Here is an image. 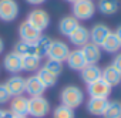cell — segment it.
<instances>
[{
    "label": "cell",
    "mask_w": 121,
    "mask_h": 118,
    "mask_svg": "<svg viewBox=\"0 0 121 118\" xmlns=\"http://www.w3.org/2000/svg\"><path fill=\"white\" fill-rule=\"evenodd\" d=\"M74 117H76L74 110L63 104L56 107V110L53 111V118H74Z\"/></svg>",
    "instance_id": "obj_28"
},
{
    "label": "cell",
    "mask_w": 121,
    "mask_h": 118,
    "mask_svg": "<svg viewBox=\"0 0 121 118\" xmlns=\"http://www.w3.org/2000/svg\"><path fill=\"white\" fill-rule=\"evenodd\" d=\"M26 2L29 4H33V6H40V4H43L46 2V0H26Z\"/></svg>",
    "instance_id": "obj_33"
},
{
    "label": "cell",
    "mask_w": 121,
    "mask_h": 118,
    "mask_svg": "<svg viewBox=\"0 0 121 118\" xmlns=\"http://www.w3.org/2000/svg\"><path fill=\"white\" fill-rule=\"evenodd\" d=\"M13 118H27V117H16V115H14Z\"/></svg>",
    "instance_id": "obj_37"
},
{
    "label": "cell",
    "mask_w": 121,
    "mask_h": 118,
    "mask_svg": "<svg viewBox=\"0 0 121 118\" xmlns=\"http://www.w3.org/2000/svg\"><path fill=\"white\" fill-rule=\"evenodd\" d=\"M3 50H4V43H3V40L0 38V54L3 53Z\"/></svg>",
    "instance_id": "obj_35"
},
{
    "label": "cell",
    "mask_w": 121,
    "mask_h": 118,
    "mask_svg": "<svg viewBox=\"0 0 121 118\" xmlns=\"http://www.w3.org/2000/svg\"><path fill=\"white\" fill-rule=\"evenodd\" d=\"M46 91V87L41 84V81L37 78V76H30L26 78V87L24 93L29 97H40Z\"/></svg>",
    "instance_id": "obj_15"
},
{
    "label": "cell",
    "mask_w": 121,
    "mask_h": 118,
    "mask_svg": "<svg viewBox=\"0 0 121 118\" xmlns=\"http://www.w3.org/2000/svg\"><path fill=\"white\" fill-rule=\"evenodd\" d=\"M66 61H67V66H69L71 70H76V71H80L81 68H84V67L87 66V61H86L84 55H83L81 48L70 50V54L67 55Z\"/></svg>",
    "instance_id": "obj_16"
},
{
    "label": "cell",
    "mask_w": 121,
    "mask_h": 118,
    "mask_svg": "<svg viewBox=\"0 0 121 118\" xmlns=\"http://www.w3.org/2000/svg\"><path fill=\"white\" fill-rule=\"evenodd\" d=\"M69 54H70V47H69V44L66 41H63V40H53V43L50 46V50L47 53V58L63 63V61H66V58H67Z\"/></svg>",
    "instance_id": "obj_5"
},
{
    "label": "cell",
    "mask_w": 121,
    "mask_h": 118,
    "mask_svg": "<svg viewBox=\"0 0 121 118\" xmlns=\"http://www.w3.org/2000/svg\"><path fill=\"white\" fill-rule=\"evenodd\" d=\"M101 50H104L105 53H114V54H117L121 50V43L114 31H111L110 36L104 40V43L101 44Z\"/></svg>",
    "instance_id": "obj_24"
},
{
    "label": "cell",
    "mask_w": 121,
    "mask_h": 118,
    "mask_svg": "<svg viewBox=\"0 0 121 118\" xmlns=\"http://www.w3.org/2000/svg\"><path fill=\"white\" fill-rule=\"evenodd\" d=\"M98 12L104 16H112L118 12L120 2L118 0H98L95 3Z\"/></svg>",
    "instance_id": "obj_23"
},
{
    "label": "cell",
    "mask_w": 121,
    "mask_h": 118,
    "mask_svg": "<svg viewBox=\"0 0 121 118\" xmlns=\"http://www.w3.org/2000/svg\"><path fill=\"white\" fill-rule=\"evenodd\" d=\"M111 64H112L118 71H121V53H120V51H118V53L115 54V57L112 58V63H111Z\"/></svg>",
    "instance_id": "obj_31"
},
{
    "label": "cell",
    "mask_w": 121,
    "mask_h": 118,
    "mask_svg": "<svg viewBox=\"0 0 121 118\" xmlns=\"http://www.w3.org/2000/svg\"><path fill=\"white\" fill-rule=\"evenodd\" d=\"M41 36V33L34 29L27 20L22 21L20 26H19V37L22 41H26V43H34L39 37Z\"/></svg>",
    "instance_id": "obj_9"
},
{
    "label": "cell",
    "mask_w": 121,
    "mask_h": 118,
    "mask_svg": "<svg viewBox=\"0 0 121 118\" xmlns=\"http://www.w3.org/2000/svg\"><path fill=\"white\" fill-rule=\"evenodd\" d=\"M71 16L80 20H90L95 13V3L93 0H77L71 6Z\"/></svg>",
    "instance_id": "obj_2"
},
{
    "label": "cell",
    "mask_w": 121,
    "mask_h": 118,
    "mask_svg": "<svg viewBox=\"0 0 121 118\" xmlns=\"http://www.w3.org/2000/svg\"><path fill=\"white\" fill-rule=\"evenodd\" d=\"M20 13V7L16 0H0V20L2 21H13L17 19Z\"/></svg>",
    "instance_id": "obj_6"
},
{
    "label": "cell",
    "mask_w": 121,
    "mask_h": 118,
    "mask_svg": "<svg viewBox=\"0 0 121 118\" xmlns=\"http://www.w3.org/2000/svg\"><path fill=\"white\" fill-rule=\"evenodd\" d=\"M3 67L7 73L17 74L22 71V55H19L14 51H10L3 58Z\"/></svg>",
    "instance_id": "obj_13"
},
{
    "label": "cell",
    "mask_w": 121,
    "mask_h": 118,
    "mask_svg": "<svg viewBox=\"0 0 121 118\" xmlns=\"http://www.w3.org/2000/svg\"><path fill=\"white\" fill-rule=\"evenodd\" d=\"M10 100H12V94L9 93L6 84H4V83H3V84H0V105L7 104Z\"/></svg>",
    "instance_id": "obj_30"
},
{
    "label": "cell",
    "mask_w": 121,
    "mask_h": 118,
    "mask_svg": "<svg viewBox=\"0 0 121 118\" xmlns=\"http://www.w3.org/2000/svg\"><path fill=\"white\" fill-rule=\"evenodd\" d=\"M29 108V98L24 95L12 97L10 100V112L16 117H27Z\"/></svg>",
    "instance_id": "obj_12"
},
{
    "label": "cell",
    "mask_w": 121,
    "mask_h": 118,
    "mask_svg": "<svg viewBox=\"0 0 121 118\" xmlns=\"http://www.w3.org/2000/svg\"><path fill=\"white\" fill-rule=\"evenodd\" d=\"M51 43H53V38H51V37H47V36H43V34H41V36L33 43V46H34V54L39 55L40 58L47 57V53H48V50H50Z\"/></svg>",
    "instance_id": "obj_21"
},
{
    "label": "cell",
    "mask_w": 121,
    "mask_h": 118,
    "mask_svg": "<svg viewBox=\"0 0 121 118\" xmlns=\"http://www.w3.org/2000/svg\"><path fill=\"white\" fill-rule=\"evenodd\" d=\"M107 105H108V100L107 98H90L87 101V111L91 115L103 117Z\"/></svg>",
    "instance_id": "obj_19"
},
{
    "label": "cell",
    "mask_w": 121,
    "mask_h": 118,
    "mask_svg": "<svg viewBox=\"0 0 121 118\" xmlns=\"http://www.w3.org/2000/svg\"><path fill=\"white\" fill-rule=\"evenodd\" d=\"M60 100H61V104L70 108H77L83 104L84 101V93L80 87L77 85H67L61 90L60 93Z\"/></svg>",
    "instance_id": "obj_1"
},
{
    "label": "cell",
    "mask_w": 121,
    "mask_h": 118,
    "mask_svg": "<svg viewBox=\"0 0 121 118\" xmlns=\"http://www.w3.org/2000/svg\"><path fill=\"white\" fill-rule=\"evenodd\" d=\"M81 51H83V55L86 58L87 64H97L101 60V47L91 41H88L86 46H83Z\"/></svg>",
    "instance_id": "obj_14"
},
{
    "label": "cell",
    "mask_w": 121,
    "mask_h": 118,
    "mask_svg": "<svg viewBox=\"0 0 121 118\" xmlns=\"http://www.w3.org/2000/svg\"><path fill=\"white\" fill-rule=\"evenodd\" d=\"M103 118H121V102L108 101V105L103 114Z\"/></svg>",
    "instance_id": "obj_26"
},
{
    "label": "cell",
    "mask_w": 121,
    "mask_h": 118,
    "mask_svg": "<svg viewBox=\"0 0 121 118\" xmlns=\"http://www.w3.org/2000/svg\"><path fill=\"white\" fill-rule=\"evenodd\" d=\"M114 33H115V36L118 37V40H120V43H121V26H118V27H117V30H115Z\"/></svg>",
    "instance_id": "obj_34"
},
{
    "label": "cell",
    "mask_w": 121,
    "mask_h": 118,
    "mask_svg": "<svg viewBox=\"0 0 121 118\" xmlns=\"http://www.w3.org/2000/svg\"><path fill=\"white\" fill-rule=\"evenodd\" d=\"M40 64H41V58L36 54L22 55V71L34 73L40 68Z\"/></svg>",
    "instance_id": "obj_20"
},
{
    "label": "cell",
    "mask_w": 121,
    "mask_h": 118,
    "mask_svg": "<svg viewBox=\"0 0 121 118\" xmlns=\"http://www.w3.org/2000/svg\"><path fill=\"white\" fill-rule=\"evenodd\" d=\"M36 76H37V78L41 81V84H43L46 88L54 87V85H56V83H57V76H54L51 71H48V70H47V68H44V67L39 68V70H37V73H36Z\"/></svg>",
    "instance_id": "obj_25"
},
{
    "label": "cell",
    "mask_w": 121,
    "mask_h": 118,
    "mask_svg": "<svg viewBox=\"0 0 121 118\" xmlns=\"http://www.w3.org/2000/svg\"><path fill=\"white\" fill-rule=\"evenodd\" d=\"M69 40L73 46L81 48L83 46H86L88 41H90V30L86 27V26H78L70 36H69Z\"/></svg>",
    "instance_id": "obj_10"
},
{
    "label": "cell",
    "mask_w": 121,
    "mask_h": 118,
    "mask_svg": "<svg viewBox=\"0 0 121 118\" xmlns=\"http://www.w3.org/2000/svg\"><path fill=\"white\" fill-rule=\"evenodd\" d=\"M50 111V104L48 101L40 95V97H29V108H27V115L33 118H44Z\"/></svg>",
    "instance_id": "obj_3"
},
{
    "label": "cell",
    "mask_w": 121,
    "mask_h": 118,
    "mask_svg": "<svg viewBox=\"0 0 121 118\" xmlns=\"http://www.w3.org/2000/svg\"><path fill=\"white\" fill-rule=\"evenodd\" d=\"M110 33H111V29H110L107 24H104V23H97V24H94L93 29L90 30V41L101 47V44H103L104 40L110 36Z\"/></svg>",
    "instance_id": "obj_8"
},
{
    "label": "cell",
    "mask_w": 121,
    "mask_h": 118,
    "mask_svg": "<svg viewBox=\"0 0 121 118\" xmlns=\"http://www.w3.org/2000/svg\"><path fill=\"white\" fill-rule=\"evenodd\" d=\"M4 84H6L9 93L12 94V97H17V95L24 94V87H26V78L24 77H22L19 74H13Z\"/></svg>",
    "instance_id": "obj_11"
},
{
    "label": "cell",
    "mask_w": 121,
    "mask_h": 118,
    "mask_svg": "<svg viewBox=\"0 0 121 118\" xmlns=\"http://www.w3.org/2000/svg\"><path fill=\"white\" fill-rule=\"evenodd\" d=\"M27 21H29L34 29H37V30L41 33V31H44V30L48 27V24H50V14H48L46 10H43V9H34V10H31V12L29 13Z\"/></svg>",
    "instance_id": "obj_7"
},
{
    "label": "cell",
    "mask_w": 121,
    "mask_h": 118,
    "mask_svg": "<svg viewBox=\"0 0 121 118\" xmlns=\"http://www.w3.org/2000/svg\"><path fill=\"white\" fill-rule=\"evenodd\" d=\"M103 68H100L97 64H87L84 68L80 70V77L86 84H90L98 78H101Z\"/></svg>",
    "instance_id": "obj_17"
},
{
    "label": "cell",
    "mask_w": 121,
    "mask_h": 118,
    "mask_svg": "<svg viewBox=\"0 0 121 118\" xmlns=\"http://www.w3.org/2000/svg\"><path fill=\"white\" fill-rule=\"evenodd\" d=\"M111 90L112 87L103 77L87 84V93L90 98H108V95L111 94Z\"/></svg>",
    "instance_id": "obj_4"
},
{
    "label": "cell",
    "mask_w": 121,
    "mask_h": 118,
    "mask_svg": "<svg viewBox=\"0 0 121 118\" xmlns=\"http://www.w3.org/2000/svg\"><path fill=\"white\" fill-rule=\"evenodd\" d=\"M13 51L17 53L19 55H26V54H34V46L33 43H26V41H22L19 40L14 47H13Z\"/></svg>",
    "instance_id": "obj_27"
},
{
    "label": "cell",
    "mask_w": 121,
    "mask_h": 118,
    "mask_svg": "<svg viewBox=\"0 0 121 118\" xmlns=\"http://www.w3.org/2000/svg\"><path fill=\"white\" fill-rule=\"evenodd\" d=\"M67 2H69V3H71V4H73V3H74V2H77V0H67Z\"/></svg>",
    "instance_id": "obj_36"
},
{
    "label": "cell",
    "mask_w": 121,
    "mask_h": 118,
    "mask_svg": "<svg viewBox=\"0 0 121 118\" xmlns=\"http://www.w3.org/2000/svg\"><path fill=\"white\" fill-rule=\"evenodd\" d=\"M78 26H80V21L74 16H64L61 20L58 21V31H60L61 36L69 37Z\"/></svg>",
    "instance_id": "obj_18"
},
{
    "label": "cell",
    "mask_w": 121,
    "mask_h": 118,
    "mask_svg": "<svg viewBox=\"0 0 121 118\" xmlns=\"http://www.w3.org/2000/svg\"><path fill=\"white\" fill-rule=\"evenodd\" d=\"M101 77L111 85V87H117L118 84H121V71H118L112 64L107 66L103 68V74Z\"/></svg>",
    "instance_id": "obj_22"
},
{
    "label": "cell",
    "mask_w": 121,
    "mask_h": 118,
    "mask_svg": "<svg viewBox=\"0 0 121 118\" xmlns=\"http://www.w3.org/2000/svg\"><path fill=\"white\" fill-rule=\"evenodd\" d=\"M44 68H47L48 71H51L54 76H60L63 73V63H60V61H56V60H50V58H47V61L44 63L43 66Z\"/></svg>",
    "instance_id": "obj_29"
},
{
    "label": "cell",
    "mask_w": 121,
    "mask_h": 118,
    "mask_svg": "<svg viewBox=\"0 0 121 118\" xmlns=\"http://www.w3.org/2000/svg\"><path fill=\"white\" fill-rule=\"evenodd\" d=\"M14 115L10 112V110H2L0 108V118H13Z\"/></svg>",
    "instance_id": "obj_32"
}]
</instances>
